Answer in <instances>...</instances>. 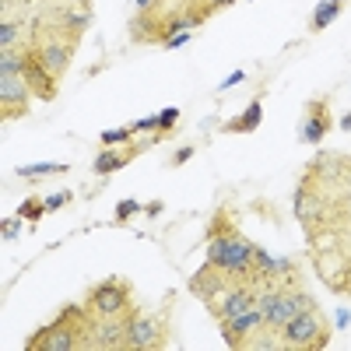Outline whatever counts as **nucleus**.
<instances>
[{
	"instance_id": "33",
	"label": "nucleus",
	"mask_w": 351,
	"mask_h": 351,
	"mask_svg": "<svg viewBox=\"0 0 351 351\" xmlns=\"http://www.w3.org/2000/svg\"><path fill=\"white\" fill-rule=\"evenodd\" d=\"M71 4H84V8H92V0H71Z\"/></svg>"
},
{
	"instance_id": "14",
	"label": "nucleus",
	"mask_w": 351,
	"mask_h": 351,
	"mask_svg": "<svg viewBox=\"0 0 351 351\" xmlns=\"http://www.w3.org/2000/svg\"><path fill=\"white\" fill-rule=\"evenodd\" d=\"M155 141H162V134H152V137H141V141H134V144H127V148H120V144H116V148H106V152H99L95 155V176H109V172H116V169H123V165H130L137 155H144L152 148Z\"/></svg>"
},
{
	"instance_id": "8",
	"label": "nucleus",
	"mask_w": 351,
	"mask_h": 351,
	"mask_svg": "<svg viewBox=\"0 0 351 351\" xmlns=\"http://www.w3.org/2000/svg\"><path fill=\"white\" fill-rule=\"evenodd\" d=\"M130 43L137 46H165L169 43V8H158V11H137L130 18Z\"/></svg>"
},
{
	"instance_id": "5",
	"label": "nucleus",
	"mask_w": 351,
	"mask_h": 351,
	"mask_svg": "<svg viewBox=\"0 0 351 351\" xmlns=\"http://www.w3.org/2000/svg\"><path fill=\"white\" fill-rule=\"evenodd\" d=\"M81 306L92 313L95 319H109V316H127L134 313V288L123 281V278H106L99 285H92L84 291Z\"/></svg>"
},
{
	"instance_id": "32",
	"label": "nucleus",
	"mask_w": 351,
	"mask_h": 351,
	"mask_svg": "<svg viewBox=\"0 0 351 351\" xmlns=\"http://www.w3.org/2000/svg\"><path fill=\"white\" fill-rule=\"evenodd\" d=\"M341 127H344V130L351 134V112H348V116H341Z\"/></svg>"
},
{
	"instance_id": "29",
	"label": "nucleus",
	"mask_w": 351,
	"mask_h": 351,
	"mask_svg": "<svg viewBox=\"0 0 351 351\" xmlns=\"http://www.w3.org/2000/svg\"><path fill=\"white\" fill-rule=\"evenodd\" d=\"M204 4H208L211 11H221V8H232L236 0H204Z\"/></svg>"
},
{
	"instance_id": "3",
	"label": "nucleus",
	"mask_w": 351,
	"mask_h": 351,
	"mask_svg": "<svg viewBox=\"0 0 351 351\" xmlns=\"http://www.w3.org/2000/svg\"><path fill=\"white\" fill-rule=\"evenodd\" d=\"M176 295L169 291L162 309H134L130 313V351H162L172 337V306Z\"/></svg>"
},
{
	"instance_id": "28",
	"label": "nucleus",
	"mask_w": 351,
	"mask_h": 351,
	"mask_svg": "<svg viewBox=\"0 0 351 351\" xmlns=\"http://www.w3.org/2000/svg\"><path fill=\"white\" fill-rule=\"evenodd\" d=\"M243 81H246V74H243V71H236V74H228V77L221 81V88H232V84H243Z\"/></svg>"
},
{
	"instance_id": "23",
	"label": "nucleus",
	"mask_w": 351,
	"mask_h": 351,
	"mask_svg": "<svg viewBox=\"0 0 351 351\" xmlns=\"http://www.w3.org/2000/svg\"><path fill=\"white\" fill-rule=\"evenodd\" d=\"M21 221H25V218H18V215H14V218H4V221H0V236H4L8 243H11V239H18Z\"/></svg>"
},
{
	"instance_id": "4",
	"label": "nucleus",
	"mask_w": 351,
	"mask_h": 351,
	"mask_svg": "<svg viewBox=\"0 0 351 351\" xmlns=\"http://www.w3.org/2000/svg\"><path fill=\"white\" fill-rule=\"evenodd\" d=\"M278 334H281V348L319 351V348H327V344H330L334 327H330V319L319 313V309H306V313H299V316H291Z\"/></svg>"
},
{
	"instance_id": "30",
	"label": "nucleus",
	"mask_w": 351,
	"mask_h": 351,
	"mask_svg": "<svg viewBox=\"0 0 351 351\" xmlns=\"http://www.w3.org/2000/svg\"><path fill=\"white\" fill-rule=\"evenodd\" d=\"M144 211H148L152 218H155V215H162V200H152V204H148V208H144Z\"/></svg>"
},
{
	"instance_id": "6",
	"label": "nucleus",
	"mask_w": 351,
	"mask_h": 351,
	"mask_svg": "<svg viewBox=\"0 0 351 351\" xmlns=\"http://www.w3.org/2000/svg\"><path fill=\"white\" fill-rule=\"evenodd\" d=\"M306 176H313L316 183L324 186H341V190H351V155H341V152H324L316 155L306 169Z\"/></svg>"
},
{
	"instance_id": "22",
	"label": "nucleus",
	"mask_w": 351,
	"mask_h": 351,
	"mask_svg": "<svg viewBox=\"0 0 351 351\" xmlns=\"http://www.w3.org/2000/svg\"><path fill=\"white\" fill-rule=\"evenodd\" d=\"M155 116H158V130L169 137V134H172V127H176V120H180V109L169 106V109H162V112H155Z\"/></svg>"
},
{
	"instance_id": "7",
	"label": "nucleus",
	"mask_w": 351,
	"mask_h": 351,
	"mask_svg": "<svg viewBox=\"0 0 351 351\" xmlns=\"http://www.w3.org/2000/svg\"><path fill=\"white\" fill-rule=\"evenodd\" d=\"M218 327H221V337H225L228 348H243V351H250L253 341H256V334L267 327V324H263V313L253 306V309H246V313H239V316L218 319Z\"/></svg>"
},
{
	"instance_id": "10",
	"label": "nucleus",
	"mask_w": 351,
	"mask_h": 351,
	"mask_svg": "<svg viewBox=\"0 0 351 351\" xmlns=\"http://www.w3.org/2000/svg\"><path fill=\"white\" fill-rule=\"evenodd\" d=\"M334 130V116H330V99L327 95H313L302 106V141L306 144H319L327 141V134Z\"/></svg>"
},
{
	"instance_id": "12",
	"label": "nucleus",
	"mask_w": 351,
	"mask_h": 351,
	"mask_svg": "<svg viewBox=\"0 0 351 351\" xmlns=\"http://www.w3.org/2000/svg\"><path fill=\"white\" fill-rule=\"evenodd\" d=\"M28 99H32V92L21 74H0V116L4 120H25Z\"/></svg>"
},
{
	"instance_id": "9",
	"label": "nucleus",
	"mask_w": 351,
	"mask_h": 351,
	"mask_svg": "<svg viewBox=\"0 0 351 351\" xmlns=\"http://www.w3.org/2000/svg\"><path fill=\"white\" fill-rule=\"evenodd\" d=\"M127 348H130V313L127 316L95 319L88 351H127Z\"/></svg>"
},
{
	"instance_id": "34",
	"label": "nucleus",
	"mask_w": 351,
	"mask_h": 351,
	"mask_svg": "<svg viewBox=\"0 0 351 351\" xmlns=\"http://www.w3.org/2000/svg\"><path fill=\"white\" fill-rule=\"evenodd\" d=\"M0 4H4V8H11V4H14V0H0Z\"/></svg>"
},
{
	"instance_id": "17",
	"label": "nucleus",
	"mask_w": 351,
	"mask_h": 351,
	"mask_svg": "<svg viewBox=\"0 0 351 351\" xmlns=\"http://www.w3.org/2000/svg\"><path fill=\"white\" fill-rule=\"evenodd\" d=\"M71 165H64V162H36V165H21V169H14V176L18 180H46V176H64Z\"/></svg>"
},
{
	"instance_id": "26",
	"label": "nucleus",
	"mask_w": 351,
	"mask_h": 351,
	"mask_svg": "<svg viewBox=\"0 0 351 351\" xmlns=\"http://www.w3.org/2000/svg\"><path fill=\"white\" fill-rule=\"evenodd\" d=\"M190 155H193V148H180V152L169 158V165H183V162H190Z\"/></svg>"
},
{
	"instance_id": "13",
	"label": "nucleus",
	"mask_w": 351,
	"mask_h": 351,
	"mask_svg": "<svg viewBox=\"0 0 351 351\" xmlns=\"http://www.w3.org/2000/svg\"><path fill=\"white\" fill-rule=\"evenodd\" d=\"M256 306V288L246 285V281H232L215 302H208V309L215 313V319H228V316H239L246 309Z\"/></svg>"
},
{
	"instance_id": "24",
	"label": "nucleus",
	"mask_w": 351,
	"mask_h": 351,
	"mask_svg": "<svg viewBox=\"0 0 351 351\" xmlns=\"http://www.w3.org/2000/svg\"><path fill=\"white\" fill-rule=\"evenodd\" d=\"M137 211H141L137 200H120V204H116V221H127V218H134Z\"/></svg>"
},
{
	"instance_id": "11",
	"label": "nucleus",
	"mask_w": 351,
	"mask_h": 351,
	"mask_svg": "<svg viewBox=\"0 0 351 351\" xmlns=\"http://www.w3.org/2000/svg\"><path fill=\"white\" fill-rule=\"evenodd\" d=\"M313 256H316V267L324 274V281L334 291H341V295H351V246L341 253L327 250V253H313Z\"/></svg>"
},
{
	"instance_id": "20",
	"label": "nucleus",
	"mask_w": 351,
	"mask_h": 351,
	"mask_svg": "<svg viewBox=\"0 0 351 351\" xmlns=\"http://www.w3.org/2000/svg\"><path fill=\"white\" fill-rule=\"evenodd\" d=\"M18 39H21V28L4 18V25H0V49H21Z\"/></svg>"
},
{
	"instance_id": "1",
	"label": "nucleus",
	"mask_w": 351,
	"mask_h": 351,
	"mask_svg": "<svg viewBox=\"0 0 351 351\" xmlns=\"http://www.w3.org/2000/svg\"><path fill=\"white\" fill-rule=\"evenodd\" d=\"M291 208H295V218L306 228V239L316 246L319 239L330 243L334 236L351 225V204H348V190L341 186H324L316 183L313 176L302 172V180L295 186V197H291Z\"/></svg>"
},
{
	"instance_id": "2",
	"label": "nucleus",
	"mask_w": 351,
	"mask_h": 351,
	"mask_svg": "<svg viewBox=\"0 0 351 351\" xmlns=\"http://www.w3.org/2000/svg\"><path fill=\"white\" fill-rule=\"evenodd\" d=\"M92 327H95V316L84 306H64L60 316L28 337L25 351H81L92 341Z\"/></svg>"
},
{
	"instance_id": "15",
	"label": "nucleus",
	"mask_w": 351,
	"mask_h": 351,
	"mask_svg": "<svg viewBox=\"0 0 351 351\" xmlns=\"http://www.w3.org/2000/svg\"><path fill=\"white\" fill-rule=\"evenodd\" d=\"M21 77L28 84V92H32V99H39V102H53L56 92H60V77H53L43 67V60H39V56H32V53H28V60H25Z\"/></svg>"
},
{
	"instance_id": "21",
	"label": "nucleus",
	"mask_w": 351,
	"mask_h": 351,
	"mask_svg": "<svg viewBox=\"0 0 351 351\" xmlns=\"http://www.w3.org/2000/svg\"><path fill=\"white\" fill-rule=\"evenodd\" d=\"M99 141L106 144V148H116V144H130V141H134V127H116V130H106Z\"/></svg>"
},
{
	"instance_id": "19",
	"label": "nucleus",
	"mask_w": 351,
	"mask_h": 351,
	"mask_svg": "<svg viewBox=\"0 0 351 351\" xmlns=\"http://www.w3.org/2000/svg\"><path fill=\"white\" fill-rule=\"evenodd\" d=\"M43 215H46V200L43 197H28L18 208V218H25V221H39Z\"/></svg>"
},
{
	"instance_id": "25",
	"label": "nucleus",
	"mask_w": 351,
	"mask_h": 351,
	"mask_svg": "<svg viewBox=\"0 0 351 351\" xmlns=\"http://www.w3.org/2000/svg\"><path fill=\"white\" fill-rule=\"evenodd\" d=\"M71 197H74V193H67V190H60V193H53V197L46 200V211H60L64 204H71Z\"/></svg>"
},
{
	"instance_id": "18",
	"label": "nucleus",
	"mask_w": 351,
	"mask_h": 351,
	"mask_svg": "<svg viewBox=\"0 0 351 351\" xmlns=\"http://www.w3.org/2000/svg\"><path fill=\"white\" fill-rule=\"evenodd\" d=\"M337 14H341V4H337V0H324V4L313 11V18H309V32H324V28H327Z\"/></svg>"
},
{
	"instance_id": "27",
	"label": "nucleus",
	"mask_w": 351,
	"mask_h": 351,
	"mask_svg": "<svg viewBox=\"0 0 351 351\" xmlns=\"http://www.w3.org/2000/svg\"><path fill=\"white\" fill-rule=\"evenodd\" d=\"M190 36H193V32H180V36H172V39H169L165 46H169V49H176V46H183V43H190Z\"/></svg>"
},
{
	"instance_id": "16",
	"label": "nucleus",
	"mask_w": 351,
	"mask_h": 351,
	"mask_svg": "<svg viewBox=\"0 0 351 351\" xmlns=\"http://www.w3.org/2000/svg\"><path fill=\"white\" fill-rule=\"evenodd\" d=\"M260 120H263V102H260V95L246 106V112L243 116H236V120H228V123H221V130L225 134H253L256 127H260Z\"/></svg>"
},
{
	"instance_id": "31",
	"label": "nucleus",
	"mask_w": 351,
	"mask_h": 351,
	"mask_svg": "<svg viewBox=\"0 0 351 351\" xmlns=\"http://www.w3.org/2000/svg\"><path fill=\"white\" fill-rule=\"evenodd\" d=\"M348 324H351V316H348V309H341L337 313V327H348Z\"/></svg>"
}]
</instances>
